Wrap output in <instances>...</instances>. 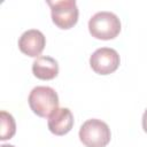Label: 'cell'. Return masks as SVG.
<instances>
[{"instance_id": "obj_10", "label": "cell", "mask_w": 147, "mask_h": 147, "mask_svg": "<svg viewBox=\"0 0 147 147\" xmlns=\"http://www.w3.org/2000/svg\"><path fill=\"white\" fill-rule=\"evenodd\" d=\"M142 129L147 133V109L145 110V113L142 115Z\"/></svg>"}, {"instance_id": "obj_7", "label": "cell", "mask_w": 147, "mask_h": 147, "mask_svg": "<svg viewBox=\"0 0 147 147\" xmlns=\"http://www.w3.org/2000/svg\"><path fill=\"white\" fill-rule=\"evenodd\" d=\"M48 129L55 136L67 134L74 125V115L69 108H57L48 117Z\"/></svg>"}, {"instance_id": "obj_3", "label": "cell", "mask_w": 147, "mask_h": 147, "mask_svg": "<svg viewBox=\"0 0 147 147\" xmlns=\"http://www.w3.org/2000/svg\"><path fill=\"white\" fill-rule=\"evenodd\" d=\"M111 138L108 124L98 118H91L79 129V139L86 147H106Z\"/></svg>"}, {"instance_id": "obj_6", "label": "cell", "mask_w": 147, "mask_h": 147, "mask_svg": "<svg viewBox=\"0 0 147 147\" xmlns=\"http://www.w3.org/2000/svg\"><path fill=\"white\" fill-rule=\"evenodd\" d=\"M46 45V38L44 33L37 29H30L24 31L18 39L20 51L31 57H39Z\"/></svg>"}, {"instance_id": "obj_8", "label": "cell", "mask_w": 147, "mask_h": 147, "mask_svg": "<svg viewBox=\"0 0 147 147\" xmlns=\"http://www.w3.org/2000/svg\"><path fill=\"white\" fill-rule=\"evenodd\" d=\"M33 75L42 80H51L59 74V63L51 56H39L32 63Z\"/></svg>"}, {"instance_id": "obj_9", "label": "cell", "mask_w": 147, "mask_h": 147, "mask_svg": "<svg viewBox=\"0 0 147 147\" xmlns=\"http://www.w3.org/2000/svg\"><path fill=\"white\" fill-rule=\"evenodd\" d=\"M0 122H1V133H0V139L1 140H7L14 137L16 132V123L11 114L1 110L0 113Z\"/></svg>"}, {"instance_id": "obj_4", "label": "cell", "mask_w": 147, "mask_h": 147, "mask_svg": "<svg viewBox=\"0 0 147 147\" xmlns=\"http://www.w3.org/2000/svg\"><path fill=\"white\" fill-rule=\"evenodd\" d=\"M51 7L52 21L60 29H70L77 21L79 10L75 0H61V1H47Z\"/></svg>"}, {"instance_id": "obj_5", "label": "cell", "mask_w": 147, "mask_h": 147, "mask_svg": "<svg viewBox=\"0 0 147 147\" xmlns=\"http://www.w3.org/2000/svg\"><path fill=\"white\" fill-rule=\"evenodd\" d=\"M121 59L118 53L110 47L98 48L90 57L92 70L99 75H109L117 70Z\"/></svg>"}, {"instance_id": "obj_11", "label": "cell", "mask_w": 147, "mask_h": 147, "mask_svg": "<svg viewBox=\"0 0 147 147\" xmlns=\"http://www.w3.org/2000/svg\"><path fill=\"white\" fill-rule=\"evenodd\" d=\"M0 147H15L14 145H8V144H3V145H1Z\"/></svg>"}, {"instance_id": "obj_2", "label": "cell", "mask_w": 147, "mask_h": 147, "mask_svg": "<svg viewBox=\"0 0 147 147\" xmlns=\"http://www.w3.org/2000/svg\"><path fill=\"white\" fill-rule=\"evenodd\" d=\"M29 106L39 117H49L59 108V96L49 86H36L29 94Z\"/></svg>"}, {"instance_id": "obj_1", "label": "cell", "mask_w": 147, "mask_h": 147, "mask_svg": "<svg viewBox=\"0 0 147 147\" xmlns=\"http://www.w3.org/2000/svg\"><path fill=\"white\" fill-rule=\"evenodd\" d=\"M88 31L96 39H114L121 32V21L111 11H98L88 21Z\"/></svg>"}]
</instances>
